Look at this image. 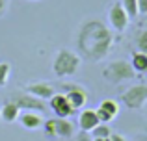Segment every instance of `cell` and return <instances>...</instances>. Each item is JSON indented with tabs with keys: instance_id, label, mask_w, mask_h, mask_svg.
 I'll use <instances>...</instances> for the list:
<instances>
[{
	"instance_id": "cell-1",
	"label": "cell",
	"mask_w": 147,
	"mask_h": 141,
	"mask_svg": "<svg viewBox=\"0 0 147 141\" xmlns=\"http://www.w3.org/2000/svg\"><path fill=\"white\" fill-rule=\"evenodd\" d=\"M114 33L102 21L90 19L80 24L76 32V48L78 56L88 61H100L112 50Z\"/></svg>"
},
{
	"instance_id": "cell-2",
	"label": "cell",
	"mask_w": 147,
	"mask_h": 141,
	"mask_svg": "<svg viewBox=\"0 0 147 141\" xmlns=\"http://www.w3.org/2000/svg\"><path fill=\"white\" fill-rule=\"evenodd\" d=\"M80 63H82V58L76 52L69 50V48H60L52 59V72L58 78L71 76L80 69Z\"/></svg>"
},
{
	"instance_id": "cell-3",
	"label": "cell",
	"mask_w": 147,
	"mask_h": 141,
	"mask_svg": "<svg viewBox=\"0 0 147 141\" xmlns=\"http://www.w3.org/2000/svg\"><path fill=\"white\" fill-rule=\"evenodd\" d=\"M102 76L110 84H121V82H127V80H132L136 76V72H134L132 65L127 59H115V61H110L104 67Z\"/></svg>"
},
{
	"instance_id": "cell-4",
	"label": "cell",
	"mask_w": 147,
	"mask_h": 141,
	"mask_svg": "<svg viewBox=\"0 0 147 141\" xmlns=\"http://www.w3.org/2000/svg\"><path fill=\"white\" fill-rule=\"evenodd\" d=\"M121 102L129 110H142L147 102V86L145 84L130 86L129 89L121 95Z\"/></svg>"
},
{
	"instance_id": "cell-5",
	"label": "cell",
	"mask_w": 147,
	"mask_h": 141,
	"mask_svg": "<svg viewBox=\"0 0 147 141\" xmlns=\"http://www.w3.org/2000/svg\"><path fill=\"white\" fill-rule=\"evenodd\" d=\"M108 22H110L112 30H115L119 33L127 30L130 19H129V15H127V11H125L121 2H114L110 6V9H108Z\"/></svg>"
},
{
	"instance_id": "cell-6",
	"label": "cell",
	"mask_w": 147,
	"mask_h": 141,
	"mask_svg": "<svg viewBox=\"0 0 147 141\" xmlns=\"http://www.w3.org/2000/svg\"><path fill=\"white\" fill-rule=\"evenodd\" d=\"M63 89V95L67 97L69 104L73 106V110H82L88 102V93H86V87L82 86H76V84H63L61 86Z\"/></svg>"
},
{
	"instance_id": "cell-7",
	"label": "cell",
	"mask_w": 147,
	"mask_h": 141,
	"mask_svg": "<svg viewBox=\"0 0 147 141\" xmlns=\"http://www.w3.org/2000/svg\"><path fill=\"white\" fill-rule=\"evenodd\" d=\"M49 106L54 112V115L60 117V119H67V117H71L73 113H76L75 110H73V106L69 104L67 97H65L63 93H54L52 97L49 98Z\"/></svg>"
},
{
	"instance_id": "cell-8",
	"label": "cell",
	"mask_w": 147,
	"mask_h": 141,
	"mask_svg": "<svg viewBox=\"0 0 147 141\" xmlns=\"http://www.w3.org/2000/svg\"><path fill=\"white\" fill-rule=\"evenodd\" d=\"M9 100L15 102V104H17L21 110H34V112H43V110L47 108V106H45V100L32 97V95L26 93V91H21V93L11 95Z\"/></svg>"
},
{
	"instance_id": "cell-9",
	"label": "cell",
	"mask_w": 147,
	"mask_h": 141,
	"mask_svg": "<svg viewBox=\"0 0 147 141\" xmlns=\"http://www.w3.org/2000/svg\"><path fill=\"white\" fill-rule=\"evenodd\" d=\"M24 91L30 93L32 97H36V98H41V100H49V98L56 93L54 86L49 84V82H32L24 87Z\"/></svg>"
},
{
	"instance_id": "cell-10",
	"label": "cell",
	"mask_w": 147,
	"mask_h": 141,
	"mask_svg": "<svg viewBox=\"0 0 147 141\" xmlns=\"http://www.w3.org/2000/svg\"><path fill=\"white\" fill-rule=\"evenodd\" d=\"M19 123L24 128H28V130H37V128L43 126L45 119H43V115H41V112L24 110V112H21V115H19Z\"/></svg>"
},
{
	"instance_id": "cell-11",
	"label": "cell",
	"mask_w": 147,
	"mask_h": 141,
	"mask_svg": "<svg viewBox=\"0 0 147 141\" xmlns=\"http://www.w3.org/2000/svg\"><path fill=\"white\" fill-rule=\"evenodd\" d=\"M99 123L100 121H99L95 110H82V112H80V115H78V128H80V132H91Z\"/></svg>"
},
{
	"instance_id": "cell-12",
	"label": "cell",
	"mask_w": 147,
	"mask_h": 141,
	"mask_svg": "<svg viewBox=\"0 0 147 141\" xmlns=\"http://www.w3.org/2000/svg\"><path fill=\"white\" fill-rule=\"evenodd\" d=\"M54 128H56V138L69 139V138L75 136V124L69 119H60V117H56V119H54Z\"/></svg>"
},
{
	"instance_id": "cell-13",
	"label": "cell",
	"mask_w": 147,
	"mask_h": 141,
	"mask_svg": "<svg viewBox=\"0 0 147 141\" xmlns=\"http://www.w3.org/2000/svg\"><path fill=\"white\" fill-rule=\"evenodd\" d=\"M22 110L19 108L15 102L7 100L6 104L0 108V115H2V121L4 123H15V121H19V115H21Z\"/></svg>"
},
{
	"instance_id": "cell-14",
	"label": "cell",
	"mask_w": 147,
	"mask_h": 141,
	"mask_svg": "<svg viewBox=\"0 0 147 141\" xmlns=\"http://www.w3.org/2000/svg\"><path fill=\"white\" fill-rule=\"evenodd\" d=\"M130 65H132L134 72L145 74L147 72V54H144L140 50H134L132 56H130Z\"/></svg>"
},
{
	"instance_id": "cell-15",
	"label": "cell",
	"mask_w": 147,
	"mask_h": 141,
	"mask_svg": "<svg viewBox=\"0 0 147 141\" xmlns=\"http://www.w3.org/2000/svg\"><path fill=\"white\" fill-rule=\"evenodd\" d=\"M99 108L102 110V112H106L112 119H114V117H117V113H119V104L114 100V98H104V100L99 104Z\"/></svg>"
},
{
	"instance_id": "cell-16",
	"label": "cell",
	"mask_w": 147,
	"mask_h": 141,
	"mask_svg": "<svg viewBox=\"0 0 147 141\" xmlns=\"http://www.w3.org/2000/svg\"><path fill=\"white\" fill-rule=\"evenodd\" d=\"M90 134H91V138H110L112 130H110V126H108V124H104V123H99L97 126H95L93 130L90 132Z\"/></svg>"
},
{
	"instance_id": "cell-17",
	"label": "cell",
	"mask_w": 147,
	"mask_h": 141,
	"mask_svg": "<svg viewBox=\"0 0 147 141\" xmlns=\"http://www.w3.org/2000/svg\"><path fill=\"white\" fill-rule=\"evenodd\" d=\"M123 7H125L129 19H136L138 17V0H121Z\"/></svg>"
},
{
	"instance_id": "cell-18",
	"label": "cell",
	"mask_w": 147,
	"mask_h": 141,
	"mask_svg": "<svg viewBox=\"0 0 147 141\" xmlns=\"http://www.w3.org/2000/svg\"><path fill=\"white\" fill-rule=\"evenodd\" d=\"M9 74H11V65L7 61H0V87H4L7 84Z\"/></svg>"
},
{
	"instance_id": "cell-19",
	"label": "cell",
	"mask_w": 147,
	"mask_h": 141,
	"mask_svg": "<svg viewBox=\"0 0 147 141\" xmlns=\"http://www.w3.org/2000/svg\"><path fill=\"white\" fill-rule=\"evenodd\" d=\"M136 50L147 54V30H140L136 35Z\"/></svg>"
},
{
	"instance_id": "cell-20",
	"label": "cell",
	"mask_w": 147,
	"mask_h": 141,
	"mask_svg": "<svg viewBox=\"0 0 147 141\" xmlns=\"http://www.w3.org/2000/svg\"><path fill=\"white\" fill-rule=\"evenodd\" d=\"M43 128H45V134L49 138H56V128H54V119H47L43 123Z\"/></svg>"
},
{
	"instance_id": "cell-21",
	"label": "cell",
	"mask_w": 147,
	"mask_h": 141,
	"mask_svg": "<svg viewBox=\"0 0 147 141\" xmlns=\"http://www.w3.org/2000/svg\"><path fill=\"white\" fill-rule=\"evenodd\" d=\"M95 112H97V117H99V121H100V123L108 124V123H110V121H114V119H112V117L108 115L106 112H102V110H100V108H97V110H95Z\"/></svg>"
},
{
	"instance_id": "cell-22",
	"label": "cell",
	"mask_w": 147,
	"mask_h": 141,
	"mask_svg": "<svg viewBox=\"0 0 147 141\" xmlns=\"http://www.w3.org/2000/svg\"><path fill=\"white\" fill-rule=\"evenodd\" d=\"M138 15H147V0H138Z\"/></svg>"
},
{
	"instance_id": "cell-23",
	"label": "cell",
	"mask_w": 147,
	"mask_h": 141,
	"mask_svg": "<svg viewBox=\"0 0 147 141\" xmlns=\"http://www.w3.org/2000/svg\"><path fill=\"white\" fill-rule=\"evenodd\" d=\"M75 141H93V138H91L90 132H80V134L76 136V139H75Z\"/></svg>"
},
{
	"instance_id": "cell-24",
	"label": "cell",
	"mask_w": 147,
	"mask_h": 141,
	"mask_svg": "<svg viewBox=\"0 0 147 141\" xmlns=\"http://www.w3.org/2000/svg\"><path fill=\"white\" fill-rule=\"evenodd\" d=\"M110 141H127V139L123 138L121 134H114V132H112V134H110Z\"/></svg>"
},
{
	"instance_id": "cell-25",
	"label": "cell",
	"mask_w": 147,
	"mask_h": 141,
	"mask_svg": "<svg viewBox=\"0 0 147 141\" xmlns=\"http://www.w3.org/2000/svg\"><path fill=\"white\" fill-rule=\"evenodd\" d=\"M6 7H7V2H6V0H0V15L6 11Z\"/></svg>"
},
{
	"instance_id": "cell-26",
	"label": "cell",
	"mask_w": 147,
	"mask_h": 141,
	"mask_svg": "<svg viewBox=\"0 0 147 141\" xmlns=\"http://www.w3.org/2000/svg\"><path fill=\"white\" fill-rule=\"evenodd\" d=\"M93 141H110V138H93Z\"/></svg>"
},
{
	"instance_id": "cell-27",
	"label": "cell",
	"mask_w": 147,
	"mask_h": 141,
	"mask_svg": "<svg viewBox=\"0 0 147 141\" xmlns=\"http://www.w3.org/2000/svg\"><path fill=\"white\" fill-rule=\"evenodd\" d=\"M136 141H147V138H145V136H142V138H138Z\"/></svg>"
},
{
	"instance_id": "cell-28",
	"label": "cell",
	"mask_w": 147,
	"mask_h": 141,
	"mask_svg": "<svg viewBox=\"0 0 147 141\" xmlns=\"http://www.w3.org/2000/svg\"><path fill=\"white\" fill-rule=\"evenodd\" d=\"M144 108H145V113H147V102H145V106H144Z\"/></svg>"
},
{
	"instance_id": "cell-29",
	"label": "cell",
	"mask_w": 147,
	"mask_h": 141,
	"mask_svg": "<svg viewBox=\"0 0 147 141\" xmlns=\"http://www.w3.org/2000/svg\"><path fill=\"white\" fill-rule=\"evenodd\" d=\"M30 2H39V0H30Z\"/></svg>"
},
{
	"instance_id": "cell-30",
	"label": "cell",
	"mask_w": 147,
	"mask_h": 141,
	"mask_svg": "<svg viewBox=\"0 0 147 141\" xmlns=\"http://www.w3.org/2000/svg\"><path fill=\"white\" fill-rule=\"evenodd\" d=\"M0 121H2V115H0Z\"/></svg>"
}]
</instances>
